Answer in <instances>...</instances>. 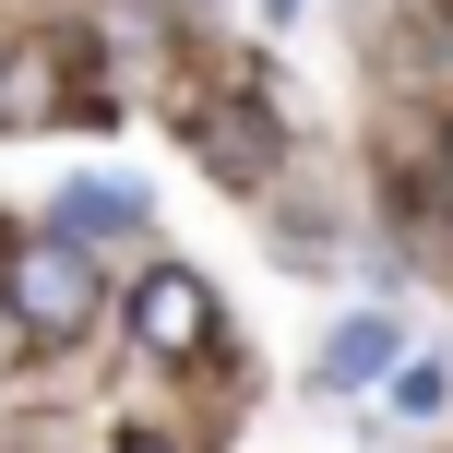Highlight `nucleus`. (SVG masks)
<instances>
[{
	"label": "nucleus",
	"instance_id": "1",
	"mask_svg": "<svg viewBox=\"0 0 453 453\" xmlns=\"http://www.w3.org/2000/svg\"><path fill=\"white\" fill-rule=\"evenodd\" d=\"M12 322L24 334H84L96 322V250L60 226H24L12 239Z\"/></svg>",
	"mask_w": 453,
	"mask_h": 453
},
{
	"label": "nucleus",
	"instance_id": "2",
	"mask_svg": "<svg viewBox=\"0 0 453 453\" xmlns=\"http://www.w3.org/2000/svg\"><path fill=\"white\" fill-rule=\"evenodd\" d=\"M132 334L156 346V358H203V334H215V287H203L191 263H156V274L132 287Z\"/></svg>",
	"mask_w": 453,
	"mask_h": 453
},
{
	"label": "nucleus",
	"instance_id": "3",
	"mask_svg": "<svg viewBox=\"0 0 453 453\" xmlns=\"http://www.w3.org/2000/svg\"><path fill=\"white\" fill-rule=\"evenodd\" d=\"M108 226H143V191H108V180H84L60 203V239H108Z\"/></svg>",
	"mask_w": 453,
	"mask_h": 453
},
{
	"label": "nucleus",
	"instance_id": "4",
	"mask_svg": "<svg viewBox=\"0 0 453 453\" xmlns=\"http://www.w3.org/2000/svg\"><path fill=\"white\" fill-rule=\"evenodd\" d=\"M382 358H394V322H346V334H334V358H322V382H370Z\"/></svg>",
	"mask_w": 453,
	"mask_h": 453
},
{
	"label": "nucleus",
	"instance_id": "5",
	"mask_svg": "<svg viewBox=\"0 0 453 453\" xmlns=\"http://www.w3.org/2000/svg\"><path fill=\"white\" fill-rule=\"evenodd\" d=\"M203 156L226 167V180H263V156H274V143H263V119H215V132H203Z\"/></svg>",
	"mask_w": 453,
	"mask_h": 453
},
{
	"label": "nucleus",
	"instance_id": "6",
	"mask_svg": "<svg viewBox=\"0 0 453 453\" xmlns=\"http://www.w3.org/2000/svg\"><path fill=\"white\" fill-rule=\"evenodd\" d=\"M119 453H167V441H156V430H119Z\"/></svg>",
	"mask_w": 453,
	"mask_h": 453
}]
</instances>
